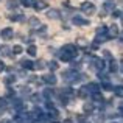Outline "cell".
<instances>
[{
  "label": "cell",
  "mask_w": 123,
  "mask_h": 123,
  "mask_svg": "<svg viewBox=\"0 0 123 123\" xmlns=\"http://www.w3.org/2000/svg\"><path fill=\"white\" fill-rule=\"evenodd\" d=\"M48 67H50V70H56L58 69V64L55 62V61H51V62L48 64Z\"/></svg>",
  "instance_id": "obj_31"
},
{
  "label": "cell",
  "mask_w": 123,
  "mask_h": 123,
  "mask_svg": "<svg viewBox=\"0 0 123 123\" xmlns=\"http://www.w3.org/2000/svg\"><path fill=\"white\" fill-rule=\"evenodd\" d=\"M120 17H122V24H123V14H122V16H120Z\"/></svg>",
  "instance_id": "obj_43"
},
{
  "label": "cell",
  "mask_w": 123,
  "mask_h": 123,
  "mask_svg": "<svg viewBox=\"0 0 123 123\" xmlns=\"http://www.w3.org/2000/svg\"><path fill=\"white\" fill-rule=\"evenodd\" d=\"M90 95H92V100L93 101H105V100H103V95H101V92H93V93H90Z\"/></svg>",
  "instance_id": "obj_13"
},
{
  "label": "cell",
  "mask_w": 123,
  "mask_h": 123,
  "mask_svg": "<svg viewBox=\"0 0 123 123\" xmlns=\"http://www.w3.org/2000/svg\"><path fill=\"white\" fill-rule=\"evenodd\" d=\"M64 123H73V122L70 120V118H67V120H64Z\"/></svg>",
  "instance_id": "obj_41"
},
{
  "label": "cell",
  "mask_w": 123,
  "mask_h": 123,
  "mask_svg": "<svg viewBox=\"0 0 123 123\" xmlns=\"http://www.w3.org/2000/svg\"><path fill=\"white\" fill-rule=\"evenodd\" d=\"M44 83L48 84V86H55V84L58 83V78L55 75H45L44 76Z\"/></svg>",
  "instance_id": "obj_4"
},
{
  "label": "cell",
  "mask_w": 123,
  "mask_h": 123,
  "mask_svg": "<svg viewBox=\"0 0 123 123\" xmlns=\"http://www.w3.org/2000/svg\"><path fill=\"white\" fill-rule=\"evenodd\" d=\"M109 70H111V72H117V70H118V64H117V61L112 59L111 62H109Z\"/></svg>",
  "instance_id": "obj_17"
},
{
  "label": "cell",
  "mask_w": 123,
  "mask_h": 123,
  "mask_svg": "<svg viewBox=\"0 0 123 123\" xmlns=\"http://www.w3.org/2000/svg\"><path fill=\"white\" fill-rule=\"evenodd\" d=\"M34 2H36V0H20V3H22L24 6H27V8L33 6V5H34Z\"/></svg>",
  "instance_id": "obj_21"
},
{
  "label": "cell",
  "mask_w": 123,
  "mask_h": 123,
  "mask_svg": "<svg viewBox=\"0 0 123 123\" xmlns=\"http://www.w3.org/2000/svg\"><path fill=\"white\" fill-rule=\"evenodd\" d=\"M118 34H120V41L123 42V33H118Z\"/></svg>",
  "instance_id": "obj_42"
},
{
  "label": "cell",
  "mask_w": 123,
  "mask_h": 123,
  "mask_svg": "<svg viewBox=\"0 0 123 123\" xmlns=\"http://www.w3.org/2000/svg\"><path fill=\"white\" fill-rule=\"evenodd\" d=\"M122 72H123V66H122Z\"/></svg>",
  "instance_id": "obj_44"
},
{
  "label": "cell",
  "mask_w": 123,
  "mask_h": 123,
  "mask_svg": "<svg viewBox=\"0 0 123 123\" xmlns=\"http://www.w3.org/2000/svg\"><path fill=\"white\" fill-rule=\"evenodd\" d=\"M55 123H58V122H55Z\"/></svg>",
  "instance_id": "obj_46"
},
{
  "label": "cell",
  "mask_w": 123,
  "mask_h": 123,
  "mask_svg": "<svg viewBox=\"0 0 123 123\" xmlns=\"http://www.w3.org/2000/svg\"><path fill=\"white\" fill-rule=\"evenodd\" d=\"M30 22H31V24H33V25H36V24H37V19H31Z\"/></svg>",
  "instance_id": "obj_39"
},
{
  "label": "cell",
  "mask_w": 123,
  "mask_h": 123,
  "mask_svg": "<svg viewBox=\"0 0 123 123\" xmlns=\"http://www.w3.org/2000/svg\"><path fill=\"white\" fill-rule=\"evenodd\" d=\"M0 36H2V39H11L12 37V28H3L0 31Z\"/></svg>",
  "instance_id": "obj_5"
},
{
  "label": "cell",
  "mask_w": 123,
  "mask_h": 123,
  "mask_svg": "<svg viewBox=\"0 0 123 123\" xmlns=\"http://www.w3.org/2000/svg\"><path fill=\"white\" fill-rule=\"evenodd\" d=\"M33 69H44V62H42V61H37V62H34L33 64Z\"/></svg>",
  "instance_id": "obj_27"
},
{
  "label": "cell",
  "mask_w": 123,
  "mask_h": 123,
  "mask_svg": "<svg viewBox=\"0 0 123 123\" xmlns=\"http://www.w3.org/2000/svg\"><path fill=\"white\" fill-rule=\"evenodd\" d=\"M92 67L97 70V72L103 70V69L106 67V62H105V59H101V58H92Z\"/></svg>",
  "instance_id": "obj_1"
},
{
  "label": "cell",
  "mask_w": 123,
  "mask_h": 123,
  "mask_svg": "<svg viewBox=\"0 0 123 123\" xmlns=\"http://www.w3.org/2000/svg\"><path fill=\"white\" fill-rule=\"evenodd\" d=\"M122 14H123V12L118 11V9H114V11H112V16H114V17H120Z\"/></svg>",
  "instance_id": "obj_33"
},
{
  "label": "cell",
  "mask_w": 123,
  "mask_h": 123,
  "mask_svg": "<svg viewBox=\"0 0 123 123\" xmlns=\"http://www.w3.org/2000/svg\"><path fill=\"white\" fill-rule=\"evenodd\" d=\"M45 31H47V28H45V25H42V27L39 28V30H37V33H41V34H44Z\"/></svg>",
  "instance_id": "obj_35"
},
{
  "label": "cell",
  "mask_w": 123,
  "mask_h": 123,
  "mask_svg": "<svg viewBox=\"0 0 123 123\" xmlns=\"http://www.w3.org/2000/svg\"><path fill=\"white\" fill-rule=\"evenodd\" d=\"M76 95H78V97H81V98H86V97L89 95V90L86 89V86H83L81 89H80L78 92H76Z\"/></svg>",
  "instance_id": "obj_12"
},
{
  "label": "cell",
  "mask_w": 123,
  "mask_h": 123,
  "mask_svg": "<svg viewBox=\"0 0 123 123\" xmlns=\"http://www.w3.org/2000/svg\"><path fill=\"white\" fill-rule=\"evenodd\" d=\"M62 50H64V51H67V53H70L73 58H75L76 55H78V48H76L73 44H67V45H64V48H62Z\"/></svg>",
  "instance_id": "obj_3"
},
{
  "label": "cell",
  "mask_w": 123,
  "mask_h": 123,
  "mask_svg": "<svg viewBox=\"0 0 123 123\" xmlns=\"http://www.w3.org/2000/svg\"><path fill=\"white\" fill-rule=\"evenodd\" d=\"M115 36H118V28L115 25H112L111 28H108V37L111 39V37H115Z\"/></svg>",
  "instance_id": "obj_8"
},
{
  "label": "cell",
  "mask_w": 123,
  "mask_h": 123,
  "mask_svg": "<svg viewBox=\"0 0 123 123\" xmlns=\"http://www.w3.org/2000/svg\"><path fill=\"white\" fill-rule=\"evenodd\" d=\"M11 50H12V51H14V55H20V53H22V51H24V48H22V47H20V45H14V47H12V48H11Z\"/></svg>",
  "instance_id": "obj_24"
},
{
  "label": "cell",
  "mask_w": 123,
  "mask_h": 123,
  "mask_svg": "<svg viewBox=\"0 0 123 123\" xmlns=\"http://www.w3.org/2000/svg\"><path fill=\"white\" fill-rule=\"evenodd\" d=\"M14 81H16V78H14L12 75H9V76H6V78H5V83H6V84H12Z\"/></svg>",
  "instance_id": "obj_28"
},
{
  "label": "cell",
  "mask_w": 123,
  "mask_h": 123,
  "mask_svg": "<svg viewBox=\"0 0 123 123\" xmlns=\"http://www.w3.org/2000/svg\"><path fill=\"white\" fill-rule=\"evenodd\" d=\"M16 6H17V2H16V0H9L8 8H16Z\"/></svg>",
  "instance_id": "obj_32"
},
{
  "label": "cell",
  "mask_w": 123,
  "mask_h": 123,
  "mask_svg": "<svg viewBox=\"0 0 123 123\" xmlns=\"http://www.w3.org/2000/svg\"><path fill=\"white\" fill-rule=\"evenodd\" d=\"M100 89H105V90H108V92H111V90H114V87H112V84L111 83H108V81H105L101 84V87Z\"/></svg>",
  "instance_id": "obj_18"
},
{
  "label": "cell",
  "mask_w": 123,
  "mask_h": 123,
  "mask_svg": "<svg viewBox=\"0 0 123 123\" xmlns=\"http://www.w3.org/2000/svg\"><path fill=\"white\" fill-rule=\"evenodd\" d=\"M20 64H22V67H24V69H28V70H31V69H33V64H34V62H31L30 59H24Z\"/></svg>",
  "instance_id": "obj_14"
},
{
  "label": "cell",
  "mask_w": 123,
  "mask_h": 123,
  "mask_svg": "<svg viewBox=\"0 0 123 123\" xmlns=\"http://www.w3.org/2000/svg\"><path fill=\"white\" fill-rule=\"evenodd\" d=\"M72 22H73L75 25H87V24H89V22H87L86 19H83L81 16H75V17L72 19Z\"/></svg>",
  "instance_id": "obj_9"
},
{
  "label": "cell",
  "mask_w": 123,
  "mask_h": 123,
  "mask_svg": "<svg viewBox=\"0 0 123 123\" xmlns=\"http://www.w3.org/2000/svg\"><path fill=\"white\" fill-rule=\"evenodd\" d=\"M105 56H106V58H111V53H109L108 50H105Z\"/></svg>",
  "instance_id": "obj_38"
},
{
  "label": "cell",
  "mask_w": 123,
  "mask_h": 123,
  "mask_svg": "<svg viewBox=\"0 0 123 123\" xmlns=\"http://www.w3.org/2000/svg\"><path fill=\"white\" fill-rule=\"evenodd\" d=\"M33 6H34V9H36V11H42V9H45V8L48 6V3H47V2H42V0H39V2L36 0Z\"/></svg>",
  "instance_id": "obj_6"
},
{
  "label": "cell",
  "mask_w": 123,
  "mask_h": 123,
  "mask_svg": "<svg viewBox=\"0 0 123 123\" xmlns=\"http://www.w3.org/2000/svg\"><path fill=\"white\" fill-rule=\"evenodd\" d=\"M112 123H117V122H112Z\"/></svg>",
  "instance_id": "obj_45"
},
{
  "label": "cell",
  "mask_w": 123,
  "mask_h": 123,
  "mask_svg": "<svg viewBox=\"0 0 123 123\" xmlns=\"http://www.w3.org/2000/svg\"><path fill=\"white\" fill-rule=\"evenodd\" d=\"M92 111H93V106L89 105V103H86V105H84V112L89 115V114H92Z\"/></svg>",
  "instance_id": "obj_22"
},
{
  "label": "cell",
  "mask_w": 123,
  "mask_h": 123,
  "mask_svg": "<svg viewBox=\"0 0 123 123\" xmlns=\"http://www.w3.org/2000/svg\"><path fill=\"white\" fill-rule=\"evenodd\" d=\"M81 9L84 12H87V14H92V12H95V5L90 2H84L81 5Z\"/></svg>",
  "instance_id": "obj_2"
},
{
  "label": "cell",
  "mask_w": 123,
  "mask_h": 123,
  "mask_svg": "<svg viewBox=\"0 0 123 123\" xmlns=\"http://www.w3.org/2000/svg\"><path fill=\"white\" fill-rule=\"evenodd\" d=\"M37 100H39V95H31V101L33 103H37Z\"/></svg>",
  "instance_id": "obj_36"
},
{
  "label": "cell",
  "mask_w": 123,
  "mask_h": 123,
  "mask_svg": "<svg viewBox=\"0 0 123 123\" xmlns=\"http://www.w3.org/2000/svg\"><path fill=\"white\" fill-rule=\"evenodd\" d=\"M118 115H123V105H120V112H118Z\"/></svg>",
  "instance_id": "obj_40"
},
{
  "label": "cell",
  "mask_w": 123,
  "mask_h": 123,
  "mask_svg": "<svg viewBox=\"0 0 123 123\" xmlns=\"http://www.w3.org/2000/svg\"><path fill=\"white\" fill-rule=\"evenodd\" d=\"M61 61H64V62H69V61H72L73 59V56H72V55H70V53H67V51H64L62 50V53H61Z\"/></svg>",
  "instance_id": "obj_11"
},
{
  "label": "cell",
  "mask_w": 123,
  "mask_h": 123,
  "mask_svg": "<svg viewBox=\"0 0 123 123\" xmlns=\"http://www.w3.org/2000/svg\"><path fill=\"white\" fill-rule=\"evenodd\" d=\"M97 34H108V27H100L97 30Z\"/></svg>",
  "instance_id": "obj_25"
},
{
  "label": "cell",
  "mask_w": 123,
  "mask_h": 123,
  "mask_svg": "<svg viewBox=\"0 0 123 123\" xmlns=\"http://www.w3.org/2000/svg\"><path fill=\"white\" fill-rule=\"evenodd\" d=\"M47 16L50 19H58V17H59V11H58V9H50Z\"/></svg>",
  "instance_id": "obj_16"
},
{
  "label": "cell",
  "mask_w": 123,
  "mask_h": 123,
  "mask_svg": "<svg viewBox=\"0 0 123 123\" xmlns=\"http://www.w3.org/2000/svg\"><path fill=\"white\" fill-rule=\"evenodd\" d=\"M103 8H105L106 11H114L115 5H114V2H105V5H103Z\"/></svg>",
  "instance_id": "obj_15"
},
{
  "label": "cell",
  "mask_w": 123,
  "mask_h": 123,
  "mask_svg": "<svg viewBox=\"0 0 123 123\" xmlns=\"http://www.w3.org/2000/svg\"><path fill=\"white\" fill-rule=\"evenodd\" d=\"M86 89L89 90V93H93V92H98L100 90V86L97 83H89V84H86Z\"/></svg>",
  "instance_id": "obj_7"
},
{
  "label": "cell",
  "mask_w": 123,
  "mask_h": 123,
  "mask_svg": "<svg viewBox=\"0 0 123 123\" xmlns=\"http://www.w3.org/2000/svg\"><path fill=\"white\" fill-rule=\"evenodd\" d=\"M9 19H11V20H22L24 17H22L20 14H11V16H9Z\"/></svg>",
  "instance_id": "obj_29"
},
{
  "label": "cell",
  "mask_w": 123,
  "mask_h": 123,
  "mask_svg": "<svg viewBox=\"0 0 123 123\" xmlns=\"http://www.w3.org/2000/svg\"><path fill=\"white\" fill-rule=\"evenodd\" d=\"M6 108V100L5 98H0V109Z\"/></svg>",
  "instance_id": "obj_34"
},
{
  "label": "cell",
  "mask_w": 123,
  "mask_h": 123,
  "mask_svg": "<svg viewBox=\"0 0 123 123\" xmlns=\"http://www.w3.org/2000/svg\"><path fill=\"white\" fill-rule=\"evenodd\" d=\"M2 70H5V64H3V61H0V72Z\"/></svg>",
  "instance_id": "obj_37"
},
{
  "label": "cell",
  "mask_w": 123,
  "mask_h": 123,
  "mask_svg": "<svg viewBox=\"0 0 123 123\" xmlns=\"http://www.w3.org/2000/svg\"><path fill=\"white\" fill-rule=\"evenodd\" d=\"M114 93L117 97H120V98H123V86H117L114 87Z\"/></svg>",
  "instance_id": "obj_19"
},
{
  "label": "cell",
  "mask_w": 123,
  "mask_h": 123,
  "mask_svg": "<svg viewBox=\"0 0 123 123\" xmlns=\"http://www.w3.org/2000/svg\"><path fill=\"white\" fill-rule=\"evenodd\" d=\"M36 45H30V47H28L27 48V53L28 55H30V56H34V55H36Z\"/></svg>",
  "instance_id": "obj_20"
},
{
  "label": "cell",
  "mask_w": 123,
  "mask_h": 123,
  "mask_svg": "<svg viewBox=\"0 0 123 123\" xmlns=\"http://www.w3.org/2000/svg\"><path fill=\"white\" fill-rule=\"evenodd\" d=\"M0 53H2L3 56H11V53H9V47H6V45L0 48Z\"/></svg>",
  "instance_id": "obj_23"
},
{
  "label": "cell",
  "mask_w": 123,
  "mask_h": 123,
  "mask_svg": "<svg viewBox=\"0 0 123 123\" xmlns=\"http://www.w3.org/2000/svg\"><path fill=\"white\" fill-rule=\"evenodd\" d=\"M47 117H48V120H56L58 117H59V112L56 111V109H48V114H47Z\"/></svg>",
  "instance_id": "obj_10"
},
{
  "label": "cell",
  "mask_w": 123,
  "mask_h": 123,
  "mask_svg": "<svg viewBox=\"0 0 123 123\" xmlns=\"http://www.w3.org/2000/svg\"><path fill=\"white\" fill-rule=\"evenodd\" d=\"M44 95L47 97V98H50V97L53 95V90H51V89H45V90H44Z\"/></svg>",
  "instance_id": "obj_30"
},
{
  "label": "cell",
  "mask_w": 123,
  "mask_h": 123,
  "mask_svg": "<svg viewBox=\"0 0 123 123\" xmlns=\"http://www.w3.org/2000/svg\"><path fill=\"white\" fill-rule=\"evenodd\" d=\"M98 78L101 80L103 83H105V81H108V75H106V73H103L101 70H100V72H98Z\"/></svg>",
  "instance_id": "obj_26"
}]
</instances>
